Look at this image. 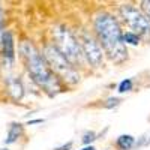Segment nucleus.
<instances>
[{
	"mask_svg": "<svg viewBox=\"0 0 150 150\" xmlns=\"http://www.w3.org/2000/svg\"><path fill=\"white\" fill-rule=\"evenodd\" d=\"M132 87H134V83H132V80L126 78V80H123V81L119 84V92H120V93H125V92H131V90H132Z\"/></svg>",
	"mask_w": 150,
	"mask_h": 150,
	"instance_id": "12",
	"label": "nucleus"
},
{
	"mask_svg": "<svg viewBox=\"0 0 150 150\" xmlns=\"http://www.w3.org/2000/svg\"><path fill=\"white\" fill-rule=\"evenodd\" d=\"M72 149V143L69 141L68 144H65V146H62V147H57V149H54V150H71Z\"/></svg>",
	"mask_w": 150,
	"mask_h": 150,
	"instance_id": "17",
	"label": "nucleus"
},
{
	"mask_svg": "<svg viewBox=\"0 0 150 150\" xmlns=\"http://www.w3.org/2000/svg\"><path fill=\"white\" fill-rule=\"evenodd\" d=\"M81 150H96V149H95L93 146H86V147H83Z\"/></svg>",
	"mask_w": 150,
	"mask_h": 150,
	"instance_id": "18",
	"label": "nucleus"
},
{
	"mask_svg": "<svg viewBox=\"0 0 150 150\" xmlns=\"http://www.w3.org/2000/svg\"><path fill=\"white\" fill-rule=\"evenodd\" d=\"M95 140H96V134H95L93 131L86 132V134H84V137H83V143H84V144H87V146H90V143H92V141H95Z\"/></svg>",
	"mask_w": 150,
	"mask_h": 150,
	"instance_id": "13",
	"label": "nucleus"
},
{
	"mask_svg": "<svg viewBox=\"0 0 150 150\" xmlns=\"http://www.w3.org/2000/svg\"><path fill=\"white\" fill-rule=\"evenodd\" d=\"M0 150H9V149H0Z\"/></svg>",
	"mask_w": 150,
	"mask_h": 150,
	"instance_id": "20",
	"label": "nucleus"
},
{
	"mask_svg": "<svg viewBox=\"0 0 150 150\" xmlns=\"http://www.w3.org/2000/svg\"><path fill=\"white\" fill-rule=\"evenodd\" d=\"M141 11L146 14V17L150 21V0H143L141 2Z\"/></svg>",
	"mask_w": 150,
	"mask_h": 150,
	"instance_id": "14",
	"label": "nucleus"
},
{
	"mask_svg": "<svg viewBox=\"0 0 150 150\" xmlns=\"http://www.w3.org/2000/svg\"><path fill=\"white\" fill-rule=\"evenodd\" d=\"M8 92L15 101H20L24 95V87H23L21 81L17 78H9L8 80Z\"/></svg>",
	"mask_w": 150,
	"mask_h": 150,
	"instance_id": "8",
	"label": "nucleus"
},
{
	"mask_svg": "<svg viewBox=\"0 0 150 150\" xmlns=\"http://www.w3.org/2000/svg\"><path fill=\"white\" fill-rule=\"evenodd\" d=\"M53 38H54V47L63 54L69 63L74 66H83L84 65V54L78 39L72 35L69 29L65 26H56L53 29Z\"/></svg>",
	"mask_w": 150,
	"mask_h": 150,
	"instance_id": "3",
	"label": "nucleus"
},
{
	"mask_svg": "<svg viewBox=\"0 0 150 150\" xmlns=\"http://www.w3.org/2000/svg\"><path fill=\"white\" fill-rule=\"evenodd\" d=\"M3 14H2V9H0V41H2V36H3Z\"/></svg>",
	"mask_w": 150,
	"mask_h": 150,
	"instance_id": "16",
	"label": "nucleus"
},
{
	"mask_svg": "<svg viewBox=\"0 0 150 150\" xmlns=\"http://www.w3.org/2000/svg\"><path fill=\"white\" fill-rule=\"evenodd\" d=\"M2 53L3 59L8 65H12L15 60V44H14V38H12L11 32H5L2 36Z\"/></svg>",
	"mask_w": 150,
	"mask_h": 150,
	"instance_id": "7",
	"label": "nucleus"
},
{
	"mask_svg": "<svg viewBox=\"0 0 150 150\" xmlns=\"http://www.w3.org/2000/svg\"><path fill=\"white\" fill-rule=\"evenodd\" d=\"M35 123H42V120L39 119V120H32V122H29V125H35Z\"/></svg>",
	"mask_w": 150,
	"mask_h": 150,
	"instance_id": "19",
	"label": "nucleus"
},
{
	"mask_svg": "<svg viewBox=\"0 0 150 150\" xmlns=\"http://www.w3.org/2000/svg\"><path fill=\"white\" fill-rule=\"evenodd\" d=\"M21 135H23V125H20V123H12L11 126H9L8 137H6L5 143H6V144H12V143H15Z\"/></svg>",
	"mask_w": 150,
	"mask_h": 150,
	"instance_id": "9",
	"label": "nucleus"
},
{
	"mask_svg": "<svg viewBox=\"0 0 150 150\" xmlns=\"http://www.w3.org/2000/svg\"><path fill=\"white\" fill-rule=\"evenodd\" d=\"M120 104V99L119 98H110L108 101H107V104H105V107L107 108H112V107H117Z\"/></svg>",
	"mask_w": 150,
	"mask_h": 150,
	"instance_id": "15",
	"label": "nucleus"
},
{
	"mask_svg": "<svg viewBox=\"0 0 150 150\" xmlns=\"http://www.w3.org/2000/svg\"><path fill=\"white\" fill-rule=\"evenodd\" d=\"M21 54H23L24 60H26L29 74L32 75L33 81L38 86L42 87V89L51 96L62 92L60 80L53 72V69L50 68L44 54H41L39 51H38L33 44H30L27 41L23 42L21 44Z\"/></svg>",
	"mask_w": 150,
	"mask_h": 150,
	"instance_id": "2",
	"label": "nucleus"
},
{
	"mask_svg": "<svg viewBox=\"0 0 150 150\" xmlns=\"http://www.w3.org/2000/svg\"><path fill=\"white\" fill-rule=\"evenodd\" d=\"M123 39H125V44H131V45H138L140 41H141V38L138 35H135L132 32H126V33H123Z\"/></svg>",
	"mask_w": 150,
	"mask_h": 150,
	"instance_id": "11",
	"label": "nucleus"
},
{
	"mask_svg": "<svg viewBox=\"0 0 150 150\" xmlns=\"http://www.w3.org/2000/svg\"><path fill=\"white\" fill-rule=\"evenodd\" d=\"M95 32L105 54L114 62L122 63L128 59V50L117 20L108 12H99L95 17Z\"/></svg>",
	"mask_w": 150,
	"mask_h": 150,
	"instance_id": "1",
	"label": "nucleus"
},
{
	"mask_svg": "<svg viewBox=\"0 0 150 150\" xmlns=\"http://www.w3.org/2000/svg\"><path fill=\"white\" fill-rule=\"evenodd\" d=\"M44 57L48 62L50 68L53 69L56 75L68 84H77L80 81V74L75 69L74 65L69 63V60L62 54L54 47V44H47L44 47Z\"/></svg>",
	"mask_w": 150,
	"mask_h": 150,
	"instance_id": "4",
	"label": "nucleus"
},
{
	"mask_svg": "<svg viewBox=\"0 0 150 150\" xmlns=\"http://www.w3.org/2000/svg\"><path fill=\"white\" fill-rule=\"evenodd\" d=\"M116 146L120 150H131L135 146V138L132 135H120L116 140Z\"/></svg>",
	"mask_w": 150,
	"mask_h": 150,
	"instance_id": "10",
	"label": "nucleus"
},
{
	"mask_svg": "<svg viewBox=\"0 0 150 150\" xmlns=\"http://www.w3.org/2000/svg\"><path fill=\"white\" fill-rule=\"evenodd\" d=\"M119 12L125 24L131 29L129 32L138 35L144 41H150V21L141 9L128 3L122 5Z\"/></svg>",
	"mask_w": 150,
	"mask_h": 150,
	"instance_id": "5",
	"label": "nucleus"
},
{
	"mask_svg": "<svg viewBox=\"0 0 150 150\" xmlns=\"http://www.w3.org/2000/svg\"><path fill=\"white\" fill-rule=\"evenodd\" d=\"M80 45H81V50H83L84 59L89 62L93 68L101 66V63L104 62V54H102L101 44L96 42L90 35L83 32L80 35Z\"/></svg>",
	"mask_w": 150,
	"mask_h": 150,
	"instance_id": "6",
	"label": "nucleus"
}]
</instances>
